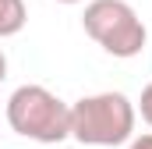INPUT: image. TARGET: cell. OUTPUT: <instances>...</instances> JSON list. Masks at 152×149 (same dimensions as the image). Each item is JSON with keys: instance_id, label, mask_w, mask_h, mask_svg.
<instances>
[{"instance_id": "6da1fadb", "label": "cell", "mask_w": 152, "mask_h": 149, "mask_svg": "<svg viewBox=\"0 0 152 149\" xmlns=\"http://www.w3.org/2000/svg\"><path fill=\"white\" fill-rule=\"evenodd\" d=\"M7 124L21 139L57 146L71 139V107L46 85H18L7 100Z\"/></svg>"}, {"instance_id": "7a4b0ae2", "label": "cell", "mask_w": 152, "mask_h": 149, "mask_svg": "<svg viewBox=\"0 0 152 149\" xmlns=\"http://www.w3.org/2000/svg\"><path fill=\"white\" fill-rule=\"evenodd\" d=\"M134 103L124 92H96L71 107V139L81 146H124L134 139Z\"/></svg>"}, {"instance_id": "3957f363", "label": "cell", "mask_w": 152, "mask_h": 149, "mask_svg": "<svg viewBox=\"0 0 152 149\" xmlns=\"http://www.w3.org/2000/svg\"><path fill=\"white\" fill-rule=\"evenodd\" d=\"M81 25L106 53H113L120 60L138 57L145 50V39H149L145 21L138 18V11L127 0H92V4H85Z\"/></svg>"}, {"instance_id": "277c9868", "label": "cell", "mask_w": 152, "mask_h": 149, "mask_svg": "<svg viewBox=\"0 0 152 149\" xmlns=\"http://www.w3.org/2000/svg\"><path fill=\"white\" fill-rule=\"evenodd\" d=\"M28 21V7L25 0H0V39L18 36Z\"/></svg>"}, {"instance_id": "5b68a950", "label": "cell", "mask_w": 152, "mask_h": 149, "mask_svg": "<svg viewBox=\"0 0 152 149\" xmlns=\"http://www.w3.org/2000/svg\"><path fill=\"white\" fill-rule=\"evenodd\" d=\"M138 110H142V121L152 128V82L142 89V100H138Z\"/></svg>"}, {"instance_id": "8992f818", "label": "cell", "mask_w": 152, "mask_h": 149, "mask_svg": "<svg viewBox=\"0 0 152 149\" xmlns=\"http://www.w3.org/2000/svg\"><path fill=\"white\" fill-rule=\"evenodd\" d=\"M127 149H152V135H138V139H131V146Z\"/></svg>"}, {"instance_id": "52a82bcc", "label": "cell", "mask_w": 152, "mask_h": 149, "mask_svg": "<svg viewBox=\"0 0 152 149\" xmlns=\"http://www.w3.org/2000/svg\"><path fill=\"white\" fill-rule=\"evenodd\" d=\"M4 78H7V57H4V50H0V85H4Z\"/></svg>"}, {"instance_id": "ba28073f", "label": "cell", "mask_w": 152, "mask_h": 149, "mask_svg": "<svg viewBox=\"0 0 152 149\" xmlns=\"http://www.w3.org/2000/svg\"><path fill=\"white\" fill-rule=\"evenodd\" d=\"M57 4H81V0H57Z\"/></svg>"}]
</instances>
